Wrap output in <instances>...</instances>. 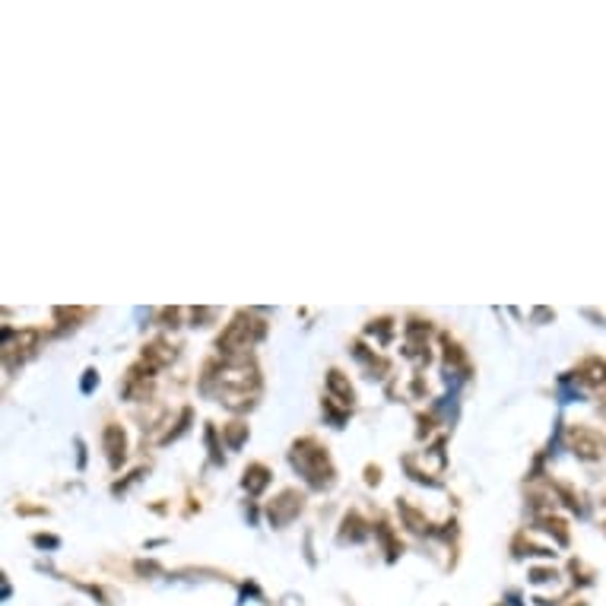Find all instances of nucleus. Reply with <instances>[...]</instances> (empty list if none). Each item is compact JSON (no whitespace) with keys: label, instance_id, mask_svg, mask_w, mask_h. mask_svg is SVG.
<instances>
[{"label":"nucleus","instance_id":"nucleus-1","mask_svg":"<svg viewBox=\"0 0 606 606\" xmlns=\"http://www.w3.org/2000/svg\"><path fill=\"white\" fill-rule=\"evenodd\" d=\"M105 447H109V454H111V463L124 461V432L118 426L105 429Z\"/></svg>","mask_w":606,"mask_h":606}]
</instances>
